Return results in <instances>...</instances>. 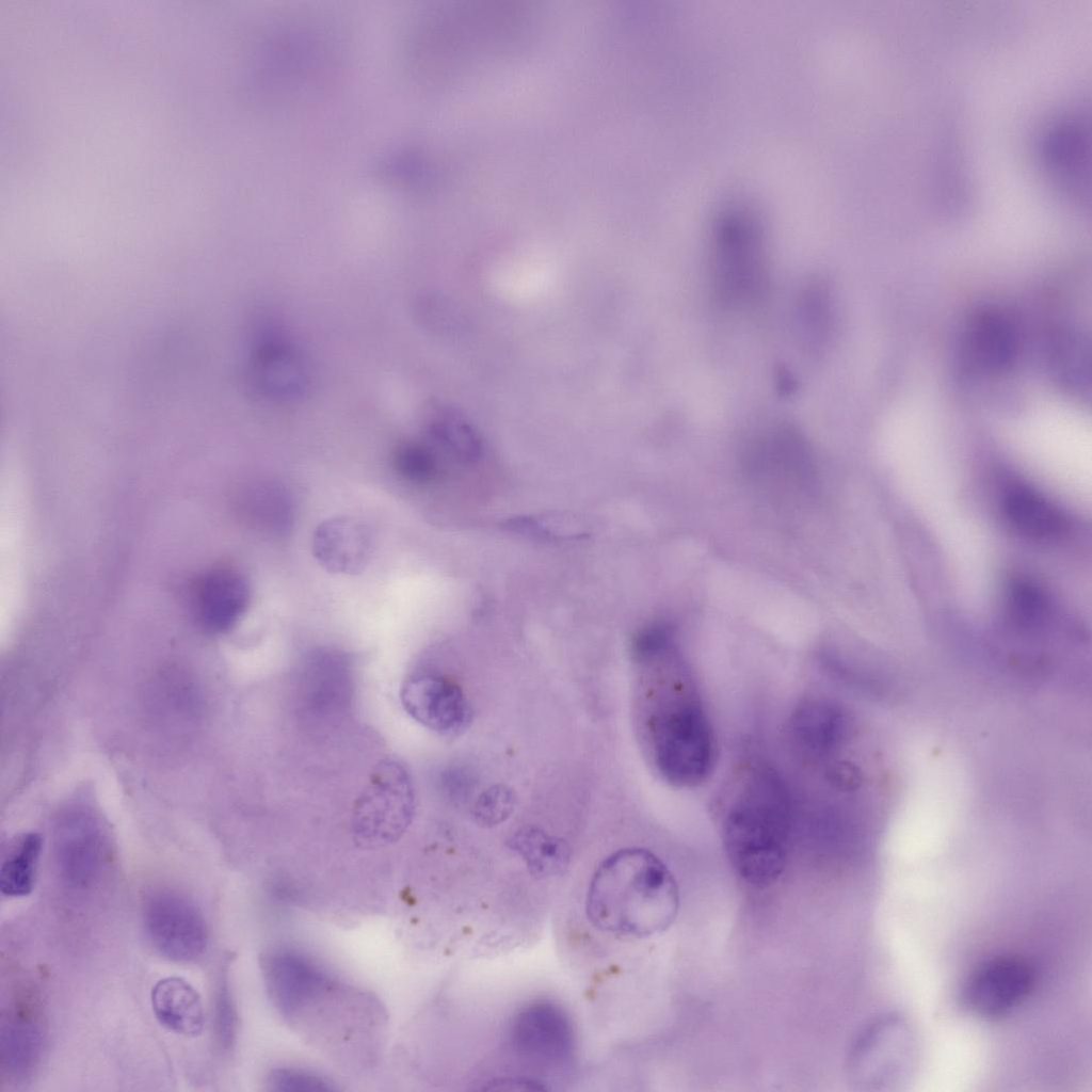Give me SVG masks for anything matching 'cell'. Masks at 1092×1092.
Instances as JSON below:
<instances>
[{
	"label": "cell",
	"mask_w": 1092,
	"mask_h": 1092,
	"mask_svg": "<svg viewBox=\"0 0 1092 1092\" xmlns=\"http://www.w3.org/2000/svg\"><path fill=\"white\" fill-rule=\"evenodd\" d=\"M646 671L643 730L657 773L677 788H693L713 772L717 743L694 673L664 626L632 644Z\"/></svg>",
	"instance_id": "1"
},
{
	"label": "cell",
	"mask_w": 1092,
	"mask_h": 1092,
	"mask_svg": "<svg viewBox=\"0 0 1092 1092\" xmlns=\"http://www.w3.org/2000/svg\"><path fill=\"white\" fill-rule=\"evenodd\" d=\"M578 897L581 930L608 950L661 934L679 909L673 873L654 852L639 847L603 858Z\"/></svg>",
	"instance_id": "2"
},
{
	"label": "cell",
	"mask_w": 1092,
	"mask_h": 1092,
	"mask_svg": "<svg viewBox=\"0 0 1092 1092\" xmlns=\"http://www.w3.org/2000/svg\"><path fill=\"white\" fill-rule=\"evenodd\" d=\"M721 809V834L735 873L753 887L772 885L789 850L792 805L787 785L768 764H749L732 781Z\"/></svg>",
	"instance_id": "3"
},
{
	"label": "cell",
	"mask_w": 1092,
	"mask_h": 1092,
	"mask_svg": "<svg viewBox=\"0 0 1092 1092\" xmlns=\"http://www.w3.org/2000/svg\"><path fill=\"white\" fill-rule=\"evenodd\" d=\"M498 1051L502 1072L495 1085L553 1089L576 1066L578 1031L571 1011L549 996L524 1000L503 1022Z\"/></svg>",
	"instance_id": "4"
},
{
	"label": "cell",
	"mask_w": 1092,
	"mask_h": 1092,
	"mask_svg": "<svg viewBox=\"0 0 1092 1092\" xmlns=\"http://www.w3.org/2000/svg\"><path fill=\"white\" fill-rule=\"evenodd\" d=\"M415 810V790L407 770L394 759L381 761L358 797L353 831L364 846L396 841L407 829Z\"/></svg>",
	"instance_id": "5"
},
{
	"label": "cell",
	"mask_w": 1092,
	"mask_h": 1092,
	"mask_svg": "<svg viewBox=\"0 0 1092 1092\" xmlns=\"http://www.w3.org/2000/svg\"><path fill=\"white\" fill-rule=\"evenodd\" d=\"M713 292L724 307L748 308L760 302L767 288V264L758 239L744 228L725 229L712 255Z\"/></svg>",
	"instance_id": "6"
},
{
	"label": "cell",
	"mask_w": 1092,
	"mask_h": 1092,
	"mask_svg": "<svg viewBox=\"0 0 1092 1092\" xmlns=\"http://www.w3.org/2000/svg\"><path fill=\"white\" fill-rule=\"evenodd\" d=\"M143 921L151 945L172 961H194L206 950L205 918L198 906L177 890L150 892L143 903Z\"/></svg>",
	"instance_id": "7"
},
{
	"label": "cell",
	"mask_w": 1092,
	"mask_h": 1092,
	"mask_svg": "<svg viewBox=\"0 0 1092 1092\" xmlns=\"http://www.w3.org/2000/svg\"><path fill=\"white\" fill-rule=\"evenodd\" d=\"M1035 983L1033 967L1025 959L1000 956L979 965L964 990L965 1007L976 1016L997 1019L1018 1007Z\"/></svg>",
	"instance_id": "8"
},
{
	"label": "cell",
	"mask_w": 1092,
	"mask_h": 1092,
	"mask_svg": "<svg viewBox=\"0 0 1092 1092\" xmlns=\"http://www.w3.org/2000/svg\"><path fill=\"white\" fill-rule=\"evenodd\" d=\"M400 698L404 710L415 721L441 736L462 734L472 719L463 689L443 674L418 672L408 676L401 687Z\"/></svg>",
	"instance_id": "9"
},
{
	"label": "cell",
	"mask_w": 1092,
	"mask_h": 1092,
	"mask_svg": "<svg viewBox=\"0 0 1092 1092\" xmlns=\"http://www.w3.org/2000/svg\"><path fill=\"white\" fill-rule=\"evenodd\" d=\"M311 551L327 572L357 575L365 571L371 557V532L365 524L353 517L333 516L316 527Z\"/></svg>",
	"instance_id": "10"
},
{
	"label": "cell",
	"mask_w": 1092,
	"mask_h": 1092,
	"mask_svg": "<svg viewBox=\"0 0 1092 1092\" xmlns=\"http://www.w3.org/2000/svg\"><path fill=\"white\" fill-rule=\"evenodd\" d=\"M269 994L285 1015H293L327 989L330 980L317 965L292 951L278 950L262 961Z\"/></svg>",
	"instance_id": "11"
},
{
	"label": "cell",
	"mask_w": 1092,
	"mask_h": 1092,
	"mask_svg": "<svg viewBox=\"0 0 1092 1092\" xmlns=\"http://www.w3.org/2000/svg\"><path fill=\"white\" fill-rule=\"evenodd\" d=\"M254 387L274 399L301 396L308 384V367L292 344L275 338L263 339L254 348L250 360Z\"/></svg>",
	"instance_id": "12"
},
{
	"label": "cell",
	"mask_w": 1092,
	"mask_h": 1092,
	"mask_svg": "<svg viewBox=\"0 0 1092 1092\" xmlns=\"http://www.w3.org/2000/svg\"><path fill=\"white\" fill-rule=\"evenodd\" d=\"M44 1049L45 1030L37 1011L30 1002L17 999L1 1018L2 1072L11 1078H27L39 1065Z\"/></svg>",
	"instance_id": "13"
},
{
	"label": "cell",
	"mask_w": 1092,
	"mask_h": 1092,
	"mask_svg": "<svg viewBox=\"0 0 1092 1092\" xmlns=\"http://www.w3.org/2000/svg\"><path fill=\"white\" fill-rule=\"evenodd\" d=\"M250 598V587L243 576L226 568L215 569L196 585L195 615L207 630L225 632L245 613Z\"/></svg>",
	"instance_id": "14"
},
{
	"label": "cell",
	"mask_w": 1092,
	"mask_h": 1092,
	"mask_svg": "<svg viewBox=\"0 0 1092 1092\" xmlns=\"http://www.w3.org/2000/svg\"><path fill=\"white\" fill-rule=\"evenodd\" d=\"M860 1049L869 1082L893 1083L911 1060V1033L899 1017L887 1016L868 1029Z\"/></svg>",
	"instance_id": "15"
},
{
	"label": "cell",
	"mask_w": 1092,
	"mask_h": 1092,
	"mask_svg": "<svg viewBox=\"0 0 1092 1092\" xmlns=\"http://www.w3.org/2000/svg\"><path fill=\"white\" fill-rule=\"evenodd\" d=\"M83 816L74 819L59 833L57 863L64 881L75 887H89L99 877L106 849L98 829Z\"/></svg>",
	"instance_id": "16"
},
{
	"label": "cell",
	"mask_w": 1092,
	"mask_h": 1092,
	"mask_svg": "<svg viewBox=\"0 0 1092 1092\" xmlns=\"http://www.w3.org/2000/svg\"><path fill=\"white\" fill-rule=\"evenodd\" d=\"M792 735L810 756H825L841 745L849 721L837 703L820 696L801 702L791 716Z\"/></svg>",
	"instance_id": "17"
},
{
	"label": "cell",
	"mask_w": 1092,
	"mask_h": 1092,
	"mask_svg": "<svg viewBox=\"0 0 1092 1092\" xmlns=\"http://www.w3.org/2000/svg\"><path fill=\"white\" fill-rule=\"evenodd\" d=\"M1000 510L1008 525L1021 535L1048 541L1063 535L1069 527L1065 515L1033 488L1008 486L1000 498Z\"/></svg>",
	"instance_id": "18"
},
{
	"label": "cell",
	"mask_w": 1092,
	"mask_h": 1092,
	"mask_svg": "<svg viewBox=\"0 0 1092 1092\" xmlns=\"http://www.w3.org/2000/svg\"><path fill=\"white\" fill-rule=\"evenodd\" d=\"M152 1012L167 1030L186 1037L198 1035L205 1014L198 992L180 977L160 979L150 993Z\"/></svg>",
	"instance_id": "19"
},
{
	"label": "cell",
	"mask_w": 1092,
	"mask_h": 1092,
	"mask_svg": "<svg viewBox=\"0 0 1092 1092\" xmlns=\"http://www.w3.org/2000/svg\"><path fill=\"white\" fill-rule=\"evenodd\" d=\"M1080 122H1061L1047 134L1045 145L1048 170L1055 174L1062 188L1081 193L1086 141Z\"/></svg>",
	"instance_id": "20"
},
{
	"label": "cell",
	"mask_w": 1092,
	"mask_h": 1092,
	"mask_svg": "<svg viewBox=\"0 0 1092 1092\" xmlns=\"http://www.w3.org/2000/svg\"><path fill=\"white\" fill-rule=\"evenodd\" d=\"M509 847L523 860L528 872L540 881L562 874L571 861L564 840L533 826L518 830L509 840Z\"/></svg>",
	"instance_id": "21"
},
{
	"label": "cell",
	"mask_w": 1092,
	"mask_h": 1092,
	"mask_svg": "<svg viewBox=\"0 0 1092 1092\" xmlns=\"http://www.w3.org/2000/svg\"><path fill=\"white\" fill-rule=\"evenodd\" d=\"M42 849L43 839L36 832L21 833L9 842L0 867V890L4 896L25 897L32 892Z\"/></svg>",
	"instance_id": "22"
},
{
	"label": "cell",
	"mask_w": 1092,
	"mask_h": 1092,
	"mask_svg": "<svg viewBox=\"0 0 1092 1092\" xmlns=\"http://www.w3.org/2000/svg\"><path fill=\"white\" fill-rule=\"evenodd\" d=\"M973 359L987 369H1001L1011 359L1012 334L999 315L985 312L973 322L968 336Z\"/></svg>",
	"instance_id": "23"
},
{
	"label": "cell",
	"mask_w": 1092,
	"mask_h": 1092,
	"mask_svg": "<svg viewBox=\"0 0 1092 1092\" xmlns=\"http://www.w3.org/2000/svg\"><path fill=\"white\" fill-rule=\"evenodd\" d=\"M392 466L401 478L416 484L429 483L437 475L436 461L431 451L415 443H405L396 449Z\"/></svg>",
	"instance_id": "24"
},
{
	"label": "cell",
	"mask_w": 1092,
	"mask_h": 1092,
	"mask_svg": "<svg viewBox=\"0 0 1092 1092\" xmlns=\"http://www.w3.org/2000/svg\"><path fill=\"white\" fill-rule=\"evenodd\" d=\"M1008 606L1013 621L1022 627L1037 624L1047 611L1046 598L1039 588L1022 580L1010 585Z\"/></svg>",
	"instance_id": "25"
},
{
	"label": "cell",
	"mask_w": 1092,
	"mask_h": 1092,
	"mask_svg": "<svg viewBox=\"0 0 1092 1092\" xmlns=\"http://www.w3.org/2000/svg\"><path fill=\"white\" fill-rule=\"evenodd\" d=\"M516 804L514 791L505 785H496L485 790L477 799L473 816L483 826H494L503 822Z\"/></svg>",
	"instance_id": "26"
},
{
	"label": "cell",
	"mask_w": 1092,
	"mask_h": 1092,
	"mask_svg": "<svg viewBox=\"0 0 1092 1092\" xmlns=\"http://www.w3.org/2000/svg\"><path fill=\"white\" fill-rule=\"evenodd\" d=\"M273 1091H330L335 1087L323 1077L298 1069L274 1070L268 1081Z\"/></svg>",
	"instance_id": "27"
},
{
	"label": "cell",
	"mask_w": 1092,
	"mask_h": 1092,
	"mask_svg": "<svg viewBox=\"0 0 1092 1092\" xmlns=\"http://www.w3.org/2000/svg\"><path fill=\"white\" fill-rule=\"evenodd\" d=\"M215 1032L224 1048L232 1045L237 1031V1013L231 992L225 977L219 982L215 995Z\"/></svg>",
	"instance_id": "28"
},
{
	"label": "cell",
	"mask_w": 1092,
	"mask_h": 1092,
	"mask_svg": "<svg viewBox=\"0 0 1092 1092\" xmlns=\"http://www.w3.org/2000/svg\"><path fill=\"white\" fill-rule=\"evenodd\" d=\"M802 303V311L804 314V320L807 323L808 331L812 332L814 337H818L819 340L822 338L824 339L828 334V325L830 321L826 291L821 287L810 288L804 293Z\"/></svg>",
	"instance_id": "29"
}]
</instances>
